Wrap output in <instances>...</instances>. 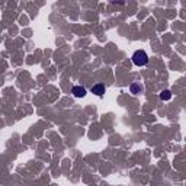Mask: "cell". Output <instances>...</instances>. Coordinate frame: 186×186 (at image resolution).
<instances>
[{
    "instance_id": "1",
    "label": "cell",
    "mask_w": 186,
    "mask_h": 186,
    "mask_svg": "<svg viewBox=\"0 0 186 186\" xmlns=\"http://www.w3.org/2000/svg\"><path fill=\"white\" fill-rule=\"evenodd\" d=\"M131 60H132V63H134L137 67H142V65H145V64L148 63V55H147V52H145L144 50H137V51L132 54Z\"/></svg>"
},
{
    "instance_id": "2",
    "label": "cell",
    "mask_w": 186,
    "mask_h": 186,
    "mask_svg": "<svg viewBox=\"0 0 186 186\" xmlns=\"http://www.w3.org/2000/svg\"><path fill=\"white\" fill-rule=\"evenodd\" d=\"M71 93L74 95V97H84L86 96V89L83 86H74L71 89Z\"/></svg>"
},
{
    "instance_id": "3",
    "label": "cell",
    "mask_w": 186,
    "mask_h": 186,
    "mask_svg": "<svg viewBox=\"0 0 186 186\" xmlns=\"http://www.w3.org/2000/svg\"><path fill=\"white\" fill-rule=\"evenodd\" d=\"M105 86L102 84V83H97V84H95L93 87H92V93L93 95H96V96H103L105 95Z\"/></svg>"
},
{
    "instance_id": "4",
    "label": "cell",
    "mask_w": 186,
    "mask_h": 186,
    "mask_svg": "<svg viewBox=\"0 0 186 186\" xmlns=\"http://www.w3.org/2000/svg\"><path fill=\"white\" fill-rule=\"evenodd\" d=\"M129 90H131L132 95H137V93H140V92L142 90V87H141L138 83H132V84L129 86Z\"/></svg>"
},
{
    "instance_id": "5",
    "label": "cell",
    "mask_w": 186,
    "mask_h": 186,
    "mask_svg": "<svg viewBox=\"0 0 186 186\" xmlns=\"http://www.w3.org/2000/svg\"><path fill=\"white\" fill-rule=\"evenodd\" d=\"M160 99L161 100H170L172 99V92L170 90H163V93L160 95Z\"/></svg>"
}]
</instances>
